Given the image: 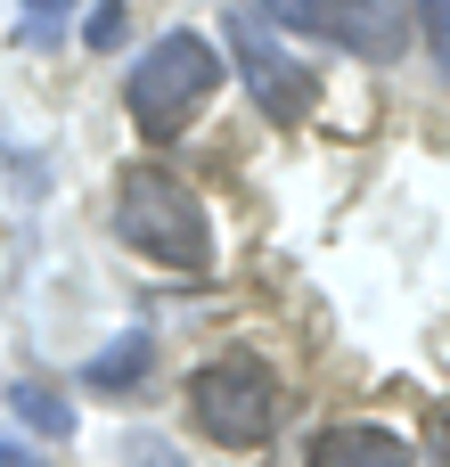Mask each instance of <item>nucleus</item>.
I'll return each instance as SVG.
<instances>
[{
    "mask_svg": "<svg viewBox=\"0 0 450 467\" xmlns=\"http://www.w3.org/2000/svg\"><path fill=\"white\" fill-rule=\"evenodd\" d=\"M271 25H287V33H320V41H336V49L369 57V66H394V57L410 49V16H402V0H271Z\"/></svg>",
    "mask_w": 450,
    "mask_h": 467,
    "instance_id": "20e7f679",
    "label": "nucleus"
},
{
    "mask_svg": "<svg viewBox=\"0 0 450 467\" xmlns=\"http://www.w3.org/2000/svg\"><path fill=\"white\" fill-rule=\"evenodd\" d=\"M312 467H418L394 427H320L312 435Z\"/></svg>",
    "mask_w": 450,
    "mask_h": 467,
    "instance_id": "423d86ee",
    "label": "nucleus"
},
{
    "mask_svg": "<svg viewBox=\"0 0 450 467\" xmlns=\"http://www.w3.org/2000/svg\"><path fill=\"white\" fill-rule=\"evenodd\" d=\"M8 410H16L25 427H41V435H74V410H66L49 386H33V378H16V386H8Z\"/></svg>",
    "mask_w": 450,
    "mask_h": 467,
    "instance_id": "6e6552de",
    "label": "nucleus"
},
{
    "mask_svg": "<svg viewBox=\"0 0 450 467\" xmlns=\"http://www.w3.org/2000/svg\"><path fill=\"white\" fill-rule=\"evenodd\" d=\"M230 49H238V74H246V90L262 99V115H271V123H303V115L320 107V82H312V74H303V66L262 33V16H254V8H238V16H230Z\"/></svg>",
    "mask_w": 450,
    "mask_h": 467,
    "instance_id": "39448f33",
    "label": "nucleus"
},
{
    "mask_svg": "<svg viewBox=\"0 0 450 467\" xmlns=\"http://www.w3.org/2000/svg\"><path fill=\"white\" fill-rule=\"evenodd\" d=\"M148 361H156V345H148V337L131 328L123 345L90 353V369H82V378H90V386H139V378H148Z\"/></svg>",
    "mask_w": 450,
    "mask_h": 467,
    "instance_id": "0eeeda50",
    "label": "nucleus"
},
{
    "mask_svg": "<svg viewBox=\"0 0 450 467\" xmlns=\"http://www.w3.org/2000/svg\"><path fill=\"white\" fill-rule=\"evenodd\" d=\"M426 443H435V467H450V410L435 419V435H426Z\"/></svg>",
    "mask_w": 450,
    "mask_h": 467,
    "instance_id": "ddd939ff",
    "label": "nucleus"
},
{
    "mask_svg": "<svg viewBox=\"0 0 450 467\" xmlns=\"http://www.w3.org/2000/svg\"><path fill=\"white\" fill-rule=\"evenodd\" d=\"M213 82H221L213 41H205V33H164V41H148L139 66L123 74V99H131V123H139L148 140H172V131L213 99Z\"/></svg>",
    "mask_w": 450,
    "mask_h": 467,
    "instance_id": "f03ea898",
    "label": "nucleus"
},
{
    "mask_svg": "<svg viewBox=\"0 0 450 467\" xmlns=\"http://www.w3.org/2000/svg\"><path fill=\"white\" fill-rule=\"evenodd\" d=\"M115 238L164 271H205L213 263V230H205V205L180 172L164 164H139L115 181Z\"/></svg>",
    "mask_w": 450,
    "mask_h": 467,
    "instance_id": "f257e3e1",
    "label": "nucleus"
},
{
    "mask_svg": "<svg viewBox=\"0 0 450 467\" xmlns=\"http://www.w3.org/2000/svg\"><path fill=\"white\" fill-rule=\"evenodd\" d=\"M0 467H49L41 451H25V443H0Z\"/></svg>",
    "mask_w": 450,
    "mask_h": 467,
    "instance_id": "f8f14e48",
    "label": "nucleus"
},
{
    "mask_svg": "<svg viewBox=\"0 0 450 467\" xmlns=\"http://www.w3.org/2000/svg\"><path fill=\"white\" fill-rule=\"evenodd\" d=\"M123 460H131V467H180V451H172V443H156V435H131V443H123Z\"/></svg>",
    "mask_w": 450,
    "mask_h": 467,
    "instance_id": "9b49d317",
    "label": "nucleus"
},
{
    "mask_svg": "<svg viewBox=\"0 0 450 467\" xmlns=\"http://www.w3.org/2000/svg\"><path fill=\"white\" fill-rule=\"evenodd\" d=\"M189 410L221 451H254L271 435V419H279V386H271V369L254 353H230V361H205L189 378Z\"/></svg>",
    "mask_w": 450,
    "mask_h": 467,
    "instance_id": "7ed1b4c3",
    "label": "nucleus"
},
{
    "mask_svg": "<svg viewBox=\"0 0 450 467\" xmlns=\"http://www.w3.org/2000/svg\"><path fill=\"white\" fill-rule=\"evenodd\" d=\"M82 41H90V49H115V41H123V0H98L90 25H82Z\"/></svg>",
    "mask_w": 450,
    "mask_h": 467,
    "instance_id": "1a4fd4ad",
    "label": "nucleus"
},
{
    "mask_svg": "<svg viewBox=\"0 0 450 467\" xmlns=\"http://www.w3.org/2000/svg\"><path fill=\"white\" fill-rule=\"evenodd\" d=\"M418 16H426V41H435V57L450 74V0H418Z\"/></svg>",
    "mask_w": 450,
    "mask_h": 467,
    "instance_id": "9d476101",
    "label": "nucleus"
},
{
    "mask_svg": "<svg viewBox=\"0 0 450 467\" xmlns=\"http://www.w3.org/2000/svg\"><path fill=\"white\" fill-rule=\"evenodd\" d=\"M25 8H33V25H49V16H66L74 0H25Z\"/></svg>",
    "mask_w": 450,
    "mask_h": 467,
    "instance_id": "4468645a",
    "label": "nucleus"
}]
</instances>
